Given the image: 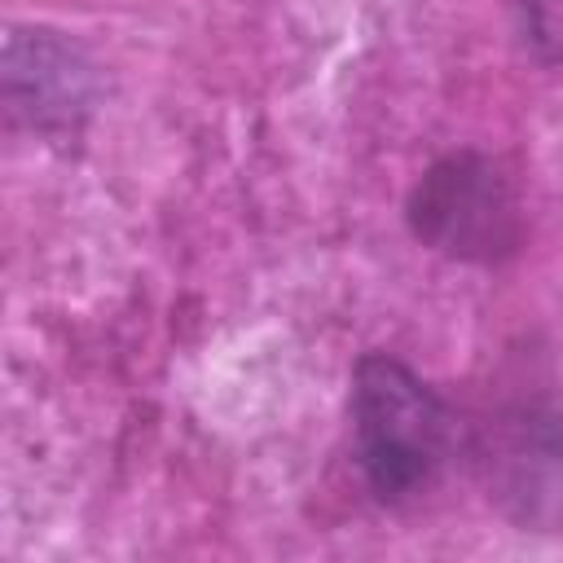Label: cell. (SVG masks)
<instances>
[{
  "instance_id": "obj_1",
  "label": "cell",
  "mask_w": 563,
  "mask_h": 563,
  "mask_svg": "<svg viewBox=\"0 0 563 563\" xmlns=\"http://www.w3.org/2000/svg\"><path fill=\"white\" fill-rule=\"evenodd\" d=\"M457 427L449 405L396 356L374 352L352 378V457L383 506L431 493L453 457Z\"/></svg>"
},
{
  "instance_id": "obj_2",
  "label": "cell",
  "mask_w": 563,
  "mask_h": 563,
  "mask_svg": "<svg viewBox=\"0 0 563 563\" xmlns=\"http://www.w3.org/2000/svg\"><path fill=\"white\" fill-rule=\"evenodd\" d=\"M413 233L453 255L493 264L515 251L519 242V202L506 176L479 154H449L440 158L409 198Z\"/></svg>"
},
{
  "instance_id": "obj_3",
  "label": "cell",
  "mask_w": 563,
  "mask_h": 563,
  "mask_svg": "<svg viewBox=\"0 0 563 563\" xmlns=\"http://www.w3.org/2000/svg\"><path fill=\"white\" fill-rule=\"evenodd\" d=\"M488 497L519 523H550L563 510V409L545 396L501 405L479 449Z\"/></svg>"
},
{
  "instance_id": "obj_4",
  "label": "cell",
  "mask_w": 563,
  "mask_h": 563,
  "mask_svg": "<svg viewBox=\"0 0 563 563\" xmlns=\"http://www.w3.org/2000/svg\"><path fill=\"white\" fill-rule=\"evenodd\" d=\"M4 97L9 114L40 132L70 128L92 101V66L57 31H9Z\"/></svg>"
},
{
  "instance_id": "obj_5",
  "label": "cell",
  "mask_w": 563,
  "mask_h": 563,
  "mask_svg": "<svg viewBox=\"0 0 563 563\" xmlns=\"http://www.w3.org/2000/svg\"><path fill=\"white\" fill-rule=\"evenodd\" d=\"M515 4V26L523 48L541 66L563 62V0H510Z\"/></svg>"
}]
</instances>
